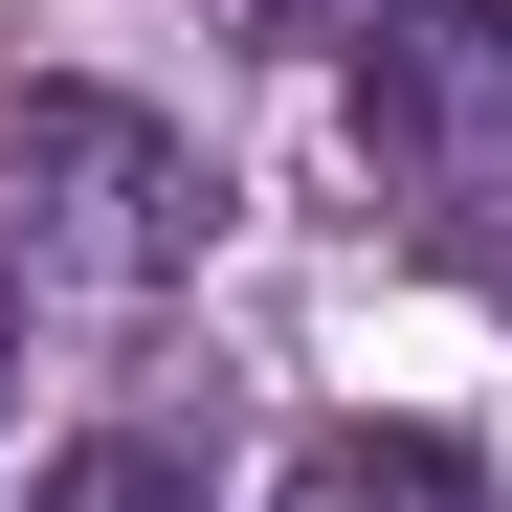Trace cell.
I'll use <instances>...</instances> for the list:
<instances>
[{"label": "cell", "mask_w": 512, "mask_h": 512, "mask_svg": "<svg viewBox=\"0 0 512 512\" xmlns=\"http://www.w3.org/2000/svg\"><path fill=\"white\" fill-rule=\"evenodd\" d=\"M357 156L446 245L512 223V0H379L357 23Z\"/></svg>", "instance_id": "cell-2"}, {"label": "cell", "mask_w": 512, "mask_h": 512, "mask_svg": "<svg viewBox=\"0 0 512 512\" xmlns=\"http://www.w3.org/2000/svg\"><path fill=\"white\" fill-rule=\"evenodd\" d=\"M23 512H201V468H179V446H67Z\"/></svg>", "instance_id": "cell-4"}, {"label": "cell", "mask_w": 512, "mask_h": 512, "mask_svg": "<svg viewBox=\"0 0 512 512\" xmlns=\"http://www.w3.org/2000/svg\"><path fill=\"white\" fill-rule=\"evenodd\" d=\"M201 223H223V179H201L179 112H134V90H23L0 112V245H23V290L134 312V290L201 268Z\"/></svg>", "instance_id": "cell-1"}, {"label": "cell", "mask_w": 512, "mask_h": 512, "mask_svg": "<svg viewBox=\"0 0 512 512\" xmlns=\"http://www.w3.org/2000/svg\"><path fill=\"white\" fill-rule=\"evenodd\" d=\"M268 512H512V490H490V468L446 446V423H312Z\"/></svg>", "instance_id": "cell-3"}, {"label": "cell", "mask_w": 512, "mask_h": 512, "mask_svg": "<svg viewBox=\"0 0 512 512\" xmlns=\"http://www.w3.org/2000/svg\"><path fill=\"white\" fill-rule=\"evenodd\" d=\"M245 23H268V45H334V23H379V0H245Z\"/></svg>", "instance_id": "cell-5"}, {"label": "cell", "mask_w": 512, "mask_h": 512, "mask_svg": "<svg viewBox=\"0 0 512 512\" xmlns=\"http://www.w3.org/2000/svg\"><path fill=\"white\" fill-rule=\"evenodd\" d=\"M0 379H23V357H0Z\"/></svg>", "instance_id": "cell-6"}]
</instances>
